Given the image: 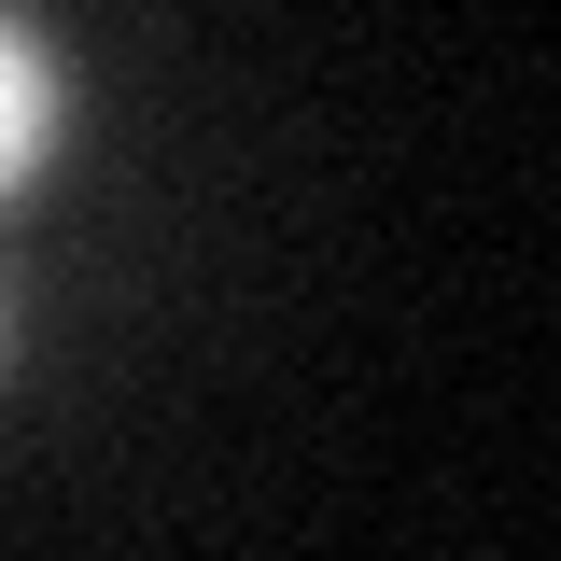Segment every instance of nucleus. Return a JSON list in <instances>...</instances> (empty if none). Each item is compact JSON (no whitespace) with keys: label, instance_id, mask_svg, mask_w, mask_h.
<instances>
[{"label":"nucleus","instance_id":"1","mask_svg":"<svg viewBox=\"0 0 561 561\" xmlns=\"http://www.w3.org/2000/svg\"><path fill=\"white\" fill-rule=\"evenodd\" d=\"M57 140H70V70H57V43L0 0V197H28V183L57 169Z\"/></svg>","mask_w":561,"mask_h":561}]
</instances>
